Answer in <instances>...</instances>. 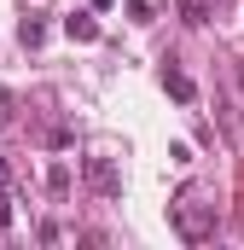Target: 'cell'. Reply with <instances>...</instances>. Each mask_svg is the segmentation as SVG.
<instances>
[{"mask_svg":"<svg viewBox=\"0 0 244 250\" xmlns=\"http://www.w3.org/2000/svg\"><path fill=\"white\" fill-rule=\"evenodd\" d=\"M169 221H175V233H181L186 245H203V239L215 233L221 215H215V204H203L198 192H181V198L169 204Z\"/></svg>","mask_w":244,"mask_h":250,"instance_id":"1","label":"cell"},{"mask_svg":"<svg viewBox=\"0 0 244 250\" xmlns=\"http://www.w3.org/2000/svg\"><path fill=\"white\" fill-rule=\"evenodd\" d=\"M64 35H70V41H99V18H93V12H70V18H64Z\"/></svg>","mask_w":244,"mask_h":250,"instance_id":"3","label":"cell"},{"mask_svg":"<svg viewBox=\"0 0 244 250\" xmlns=\"http://www.w3.org/2000/svg\"><path fill=\"white\" fill-rule=\"evenodd\" d=\"M18 41H23V47H41V41H47V23H41V18H23V23H18Z\"/></svg>","mask_w":244,"mask_h":250,"instance_id":"5","label":"cell"},{"mask_svg":"<svg viewBox=\"0 0 244 250\" xmlns=\"http://www.w3.org/2000/svg\"><path fill=\"white\" fill-rule=\"evenodd\" d=\"M12 117H18V93L0 87V128H12Z\"/></svg>","mask_w":244,"mask_h":250,"instance_id":"6","label":"cell"},{"mask_svg":"<svg viewBox=\"0 0 244 250\" xmlns=\"http://www.w3.org/2000/svg\"><path fill=\"white\" fill-rule=\"evenodd\" d=\"M0 192H12V169H6V157H0Z\"/></svg>","mask_w":244,"mask_h":250,"instance_id":"8","label":"cell"},{"mask_svg":"<svg viewBox=\"0 0 244 250\" xmlns=\"http://www.w3.org/2000/svg\"><path fill=\"white\" fill-rule=\"evenodd\" d=\"M47 187H53V198H64V192H70V169H64V163L47 175Z\"/></svg>","mask_w":244,"mask_h":250,"instance_id":"7","label":"cell"},{"mask_svg":"<svg viewBox=\"0 0 244 250\" xmlns=\"http://www.w3.org/2000/svg\"><path fill=\"white\" fill-rule=\"evenodd\" d=\"M163 87H169V93H175L181 105H192V99H198V87H192V76H181V70H163Z\"/></svg>","mask_w":244,"mask_h":250,"instance_id":"4","label":"cell"},{"mask_svg":"<svg viewBox=\"0 0 244 250\" xmlns=\"http://www.w3.org/2000/svg\"><path fill=\"white\" fill-rule=\"evenodd\" d=\"M81 175H87V187L99 192V198H122V175H117V163H111V157H87V163H81Z\"/></svg>","mask_w":244,"mask_h":250,"instance_id":"2","label":"cell"}]
</instances>
